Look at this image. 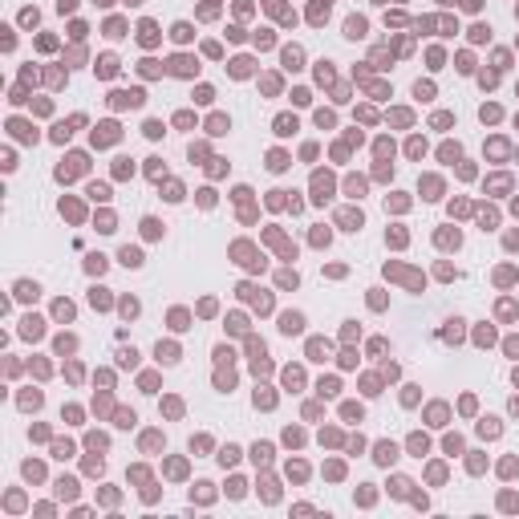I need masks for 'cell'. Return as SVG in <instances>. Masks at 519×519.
I'll list each match as a JSON object with an SVG mask.
<instances>
[{
	"mask_svg": "<svg viewBox=\"0 0 519 519\" xmlns=\"http://www.w3.org/2000/svg\"><path fill=\"white\" fill-rule=\"evenodd\" d=\"M292 130H296L292 118H276V134H292Z\"/></svg>",
	"mask_w": 519,
	"mask_h": 519,
	"instance_id": "2",
	"label": "cell"
},
{
	"mask_svg": "<svg viewBox=\"0 0 519 519\" xmlns=\"http://www.w3.org/2000/svg\"><path fill=\"white\" fill-rule=\"evenodd\" d=\"M345 33H349V37H365V20H361V16H353V20L345 25Z\"/></svg>",
	"mask_w": 519,
	"mask_h": 519,
	"instance_id": "1",
	"label": "cell"
}]
</instances>
